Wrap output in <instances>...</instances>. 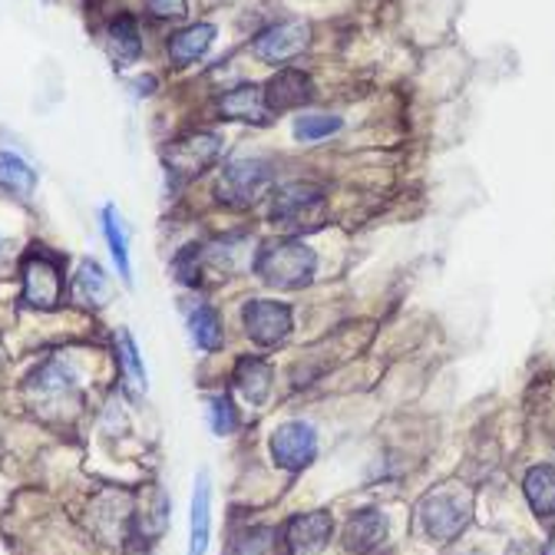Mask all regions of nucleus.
Masks as SVG:
<instances>
[{
    "label": "nucleus",
    "instance_id": "f257e3e1",
    "mask_svg": "<svg viewBox=\"0 0 555 555\" xmlns=\"http://www.w3.org/2000/svg\"><path fill=\"white\" fill-rule=\"evenodd\" d=\"M24 397H27V406L40 413L43 421H66V416L77 413L83 403L80 374L63 358H47L24 380Z\"/></svg>",
    "mask_w": 555,
    "mask_h": 555
},
{
    "label": "nucleus",
    "instance_id": "f03ea898",
    "mask_svg": "<svg viewBox=\"0 0 555 555\" xmlns=\"http://www.w3.org/2000/svg\"><path fill=\"white\" fill-rule=\"evenodd\" d=\"M251 271L261 278L268 288L298 292V288H305V285L314 282V274H318V255L305 242L278 238V242H264L255 251Z\"/></svg>",
    "mask_w": 555,
    "mask_h": 555
},
{
    "label": "nucleus",
    "instance_id": "7ed1b4c3",
    "mask_svg": "<svg viewBox=\"0 0 555 555\" xmlns=\"http://www.w3.org/2000/svg\"><path fill=\"white\" fill-rule=\"evenodd\" d=\"M66 295L63 258L43 245H34L21 258V305L30 311H56Z\"/></svg>",
    "mask_w": 555,
    "mask_h": 555
},
{
    "label": "nucleus",
    "instance_id": "20e7f679",
    "mask_svg": "<svg viewBox=\"0 0 555 555\" xmlns=\"http://www.w3.org/2000/svg\"><path fill=\"white\" fill-rule=\"evenodd\" d=\"M268 219L282 232L318 229L324 219V189L314 182H285L271 192Z\"/></svg>",
    "mask_w": 555,
    "mask_h": 555
},
{
    "label": "nucleus",
    "instance_id": "39448f33",
    "mask_svg": "<svg viewBox=\"0 0 555 555\" xmlns=\"http://www.w3.org/2000/svg\"><path fill=\"white\" fill-rule=\"evenodd\" d=\"M274 179L271 159H235L216 179V198L232 208L255 205Z\"/></svg>",
    "mask_w": 555,
    "mask_h": 555
},
{
    "label": "nucleus",
    "instance_id": "423d86ee",
    "mask_svg": "<svg viewBox=\"0 0 555 555\" xmlns=\"http://www.w3.org/2000/svg\"><path fill=\"white\" fill-rule=\"evenodd\" d=\"M242 324L245 334L261 344V347H278L285 344L292 327H295V314L285 301H271V298H251L242 305Z\"/></svg>",
    "mask_w": 555,
    "mask_h": 555
},
{
    "label": "nucleus",
    "instance_id": "0eeeda50",
    "mask_svg": "<svg viewBox=\"0 0 555 555\" xmlns=\"http://www.w3.org/2000/svg\"><path fill=\"white\" fill-rule=\"evenodd\" d=\"M271 460L278 469L285 473H301L314 463L318 456V430L305 421H288L278 424L271 434Z\"/></svg>",
    "mask_w": 555,
    "mask_h": 555
},
{
    "label": "nucleus",
    "instance_id": "6e6552de",
    "mask_svg": "<svg viewBox=\"0 0 555 555\" xmlns=\"http://www.w3.org/2000/svg\"><path fill=\"white\" fill-rule=\"evenodd\" d=\"M222 156V139L216 132H192L185 139H176L166 150V166L176 179H195Z\"/></svg>",
    "mask_w": 555,
    "mask_h": 555
},
{
    "label": "nucleus",
    "instance_id": "1a4fd4ad",
    "mask_svg": "<svg viewBox=\"0 0 555 555\" xmlns=\"http://www.w3.org/2000/svg\"><path fill=\"white\" fill-rule=\"evenodd\" d=\"M311 43V27L305 21H285L274 24L268 30H261L255 37V56L264 63H288L295 56H301Z\"/></svg>",
    "mask_w": 555,
    "mask_h": 555
},
{
    "label": "nucleus",
    "instance_id": "9d476101",
    "mask_svg": "<svg viewBox=\"0 0 555 555\" xmlns=\"http://www.w3.org/2000/svg\"><path fill=\"white\" fill-rule=\"evenodd\" d=\"M421 522L427 529L430 539L437 542H453L466 522H469V513L463 506L460 496H450V493H434L421 503Z\"/></svg>",
    "mask_w": 555,
    "mask_h": 555
},
{
    "label": "nucleus",
    "instance_id": "9b49d317",
    "mask_svg": "<svg viewBox=\"0 0 555 555\" xmlns=\"http://www.w3.org/2000/svg\"><path fill=\"white\" fill-rule=\"evenodd\" d=\"M334 535V519L331 513H301L292 516L282 539H285V552L288 555H311L321 552Z\"/></svg>",
    "mask_w": 555,
    "mask_h": 555
},
{
    "label": "nucleus",
    "instance_id": "f8f14e48",
    "mask_svg": "<svg viewBox=\"0 0 555 555\" xmlns=\"http://www.w3.org/2000/svg\"><path fill=\"white\" fill-rule=\"evenodd\" d=\"M208 539H212V479L202 469L195 476L192 506H189V552L185 555H205Z\"/></svg>",
    "mask_w": 555,
    "mask_h": 555
},
{
    "label": "nucleus",
    "instance_id": "ddd939ff",
    "mask_svg": "<svg viewBox=\"0 0 555 555\" xmlns=\"http://www.w3.org/2000/svg\"><path fill=\"white\" fill-rule=\"evenodd\" d=\"M311 96H314L311 77L301 74V69H282V74H274L264 87V100H268L271 113L298 109V106L311 103Z\"/></svg>",
    "mask_w": 555,
    "mask_h": 555
},
{
    "label": "nucleus",
    "instance_id": "4468645a",
    "mask_svg": "<svg viewBox=\"0 0 555 555\" xmlns=\"http://www.w3.org/2000/svg\"><path fill=\"white\" fill-rule=\"evenodd\" d=\"M387 539V516L380 509H361L344 526V548L354 555H374Z\"/></svg>",
    "mask_w": 555,
    "mask_h": 555
},
{
    "label": "nucleus",
    "instance_id": "2eb2a0df",
    "mask_svg": "<svg viewBox=\"0 0 555 555\" xmlns=\"http://www.w3.org/2000/svg\"><path fill=\"white\" fill-rule=\"evenodd\" d=\"M219 113L232 122H255V126H264L271 109H268V100H264V90L255 87V83H245V87H235L229 90L222 100H219Z\"/></svg>",
    "mask_w": 555,
    "mask_h": 555
},
{
    "label": "nucleus",
    "instance_id": "dca6fc26",
    "mask_svg": "<svg viewBox=\"0 0 555 555\" xmlns=\"http://www.w3.org/2000/svg\"><path fill=\"white\" fill-rule=\"evenodd\" d=\"M212 43H216V27L202 21V24H189L185 30L172 34L166 53H169L172 66L185 69V66H192L195 60H202L208 50H212Z\"/></svg>",
    "mask_w": 555,
    "mask_h": 555
},
{
    "label": "nucleus",
    "instance_id": "f3484780",
    "mask_svg": "<svg viewBox=\"0 0 555 555\" xmlns=\"http://www.w3.org/2000/svg\"><path fill=\"white\" fill-rule=\"evenodd\" d=\"M185 331H189V340L198 347V351H205V354L222 351L225 327H222V314L212 305H195V308H189Z\"/></svg>",
    "mask_w": 555,
    "mask_h": 555
},
{
    "label": "nucleus",
    "instance_id": "a211bd4d",
    "mask_svg": "<svg viewBox=\"0 0 555 555\" xmlns=\"http://www.w3.org/2000/svg\"><path fill=\"white\" fill-rule=\"evenodd\" d=\"M74 298L77 305H87V308H103L113 295V285H109V274L103 271V264L96 258H83L74 271Z\"/></svg>",
    "mask_w": 555,
    "mask_h": 555
},
{
    "label": "nucleus",
    "instance_id": "6ab92c4d",
    "mask_svg": "<svg viewBox=\"0 0 555 555\" xmlns=\"http://www.w3.org/2000/svg\"><path fill=\"white\" fill-rule=\"evenodd\" d=\"M100 225H103V238L109 245L113 264L122 278V285H132V258H129V232L122 225V216L116 205H103L100 208Z\"/></svg>",
    "mask_w": 555,
    "mask_h": 555
},
{
    "label": "nucleus",
    "instance_id": "aec40b11",
    "mask_svg": "<svg viewBox=\"0 0 555 555\" xmlns=\"http://www.w3.org/2000/svg\"><path fill=\"white\" fill-rule=\"evenodd\" d=\"M116 361H119V377H122V384H126L135 397L150 390V374H146L143 354H139V344H135V337L129 334V327H119V331H116Z\"/></svg>",
    "mask_w": 555,
    "mask_h": 555
},
{
    "label": "nucleus",
    "instance_id": "412c9836",
    "mask_svg": "<svg viewBox=\"0 0 555 555\" xmlns=\"http://www.w3.org/2000/svg\"><path fill=\"white\" fill-rule=\"evenodd\" d=\"M106 50H109L116 66H129V63H135L139 56H143V34H139V24L129 14H119L116 21H109Z\"/></svg>",
    "mask_w": 555,
    "mask_h": 555
},
{
    "label": "nucleus",
    "instance_id": "4be33fe9",
    "mask_svg": "<svg viewBox=\"0 0 555 555\" xmlns=\"http://www.w3.org/2000/svg\"><path fill=\"white\" fill-rule=\"evenodd\" d=\"M232 380H235L238 393H242L248 403L261 406V403L268 400V393H271L274 374H271V364H268V361H261V358H242V361L235 364Z\"/></svg>",
    "mask_w": 555,
    "mask_h": 555
},
{
    "label": "nucleus",
    "instance_id": "5701e85b",
    "mask_svg": "<svg viewBox=\"0 0 555 555\" xmlns=\"http://www.w3.org/2000/svg\"><path fill=\"white\" fill-rule=\"evenodd\" d=\"M522 493L539 519H555V466H532L522 479Z\"/></svg>",
    "mask_w": 555,
    "mask_h": 555
},
{
    "label": "nucleus",
    "instance_id": "b1692460",
    "mask_svg": "<svg viewBox=\"0 0 555 555\" xmlns=\"http://www.w3.org/2000/svg\"><path fill=\"white\" fill-rule=\"evenodd\" d=\"M0 189L17 198H30L37 189V172L14 153H0Z\"/></svg>",
    "mask_w": 555,
    "mask_h": 555
},
{
    "label": "nucleus",
    "instance_id": "393cba45",
    "mask_svg": "<svg viewBox=\"0 0 555 555\" xmlns=\"http://www.w3.org/2000/svg\"><path fill=\"white\" fill-rule=\"evenodd\" d=\"M202 264H205V255H202V245L198 242H189L176 251L172 258V274L176 282L185 285V288H198L202 285Z\"/></svg>",
    "mask_w": 555,
    "mask_h": 555
},
{
    "label": "nucleus",
    "instance_id": "a878e982",
    "mask_svg": "<svg viewBox=\"0 0 555 555\" xmlns=\"http://www.w3.org/2000/svg\"><path fill=\"white\" fill-rule=\"evenodd\" d=\"M208 427H212L216 437H232L238 430V410L232 403L229 393H216V397H208Z\"/></svg>",
    "mask_w": 555,
    "mask_h": 555
},
{
    "label": "nucleus",
    "instance_id": "bb28decb",
    "mask_svg": "<svg viewBox=\"0 0 555 555\" xmlns=\"http://www.w3.org/2000/svg\"><path fill=\"white\" fill-rule=\"evenodd\" d=\"M271 539H274V529H268V526L242 529V532L229 542V552H225V555H264V552L271 548Z\"/></svg>",
    "mask_w": 555,
    "mask_h": 555
},
{
    "label": "nucleus",
    "instance_id": "cd10ccee",
    "mask_svg": "<svg viewBox=\"0 0 555 555\" xmlns=\"http://www.w3.org/2000/svg\"><path fill=\"white\" fill-rule=\"evenodd\" d=\"M344 122L337 116H324V113H314V116H298L295 122V135L301 143H318V139H327L340 129Z\"/></svg>",
    "mask_w": 555,
    "mask_h": 555
},
{
    "label": "nucleus",
    "instance_id": "c85d7f7f",
    "mask_svg": "<svg viewBox=\"0 0 555 555\" xmlns=\"http://www.w3.org/2000/svg\"><path fill=\"white\" fill-rule=\"evenodd\" d=\"M146 8L159 21H182L189 14V0H146Z\"/></svg>",
    "mask_w": 555,
    "mask_h": 555
},
{
    "label": "nucleus",
    "instance_id": "c756f323",
    "mask_svg": "<svg viewBox=\"0 0 555 555\" xmlns=\"http://www.w3.org/2000/svg\"><path fill=\"white\" fill-rule=\"evenodd\" d=\"M542 555H555V532L548 535V542H545V548H542Z\"/></svg>",
    "mask_w": 555,
    "mask_h": 555
},
{
    "label": "nucleus",
    "instance_id": "7c9ffc66",
    "mask_svg": "<svg viewBox=\"0 0 555 555\" xmlns=\"http://www.w3.org/2000/svg\"><path fill=\"white\" fill-rule=\"evenodd\" d=\"M4 261H8V242L0 238V264H4Z\"/></svg>",
    "mask_w": 555,
    "mask_h": 555
}]
</instances>
